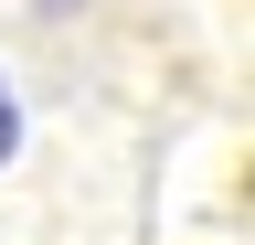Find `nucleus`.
Instances as JSON below:
<instances>
[{
	"label": "nucleus",
	"instance_id": "nucleus-1",
	"mask_svg": "<svg viewBox=\"0 0 255 245\" xmlns=\"http://www.w3.org/2000/svg\"><path fill=\"white\" fill-rule=\"evenodd\" d=\"M11 128H21V117H11V85H0V160H11Z\"/></svg>",
	"mask_w": 255,
	"mask_h": 245
}]
</instances>
